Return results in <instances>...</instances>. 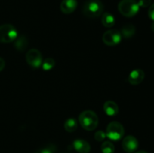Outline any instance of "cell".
<instances>
[{
	"instance_id": "cell-1",
	"label": "cell",
	"mask_w": 154,
	"mask_h": 153,
	"mask_svg": "<svg viewBox=\"0 0 154 153\" xmlns=\"http://www.w3.org/2000/svg\"><path fill=\"white\" fill-rule=\"evenodd\" d=\"M79 123L81 127L87 130H93L97 128L99 124V117L93 110L83 111L79 116Z\"/></svg>"
},
{
	"instance_id": "cell-2",
	"label": "cell",
	"mask_w": 154,
	"mask_h": 153,
	"mask_svg": "<svg viewBox=\"0 0 154 153\" xmlns=\"http://www.w3.org/2000/svg\"><path fill=\"white\" fill-rule=\"evenodd\" d=\"M104 10L103 3L101 0H87L83 7V14L90 18L98 17Z\"/></svg>"
},
{
	"instance_id": "cell-3",
	"label": "cell",
	"mask_w": 154,
	"mask_h": 153,
	"mask_svg": "<svg viewBox=\"0 0 154 153\" xmlns=\"http://www.w3.org/2000/svg\"><path fill=\"white\" fill-rule=\"evenodd\" d=\"M139 5L135 0H121L118 4V10L126 17H132L139 11Z\"/></svg>"
},
{
	"instance_id": "cell-4",
	"label": "cell",
	"mask_w": 154,
	"mask_h": 153,
	"mask_svg": "<svg viewBox=\"0 0 154 153\" xmlns=\"http://www.w3.org/2000/svg\"><path fill=\"white\" fill-rule=\"evenodd\" d=\"M125 130L123 124L119 122H111L108 124L106 128V136L112 140L117 141L122 139L124 135Z\"/></svg>"
},
{
	"instance_id": "cell-5",
	"label": "cell",
	"mask_w": 154,
	"mask_h": 153,
	"mask_svg": "<svg viewBox=\"0 0 154 153\" xmlns=\"http://www.w3.org/2000/svg\"><path fill=\"white\" fill-rule=\"evenodd\" d=\"M18 37L17 28L11 24H4L0 26V42L11 43L14 41Z\"/></svg>"
},
{
	"instance_id": "cell-6",
	"label": "cell",
	"mask_w": 154,
	"mask_h": 153,
	"mask_svg": "<svg viewBox=\"0 0 154 153\" xmlns=\"http://www.w3.org/2000/svg\"><path fill=\"white\" fill-rule=\"evenodd\" d=\"M122 40V34L120 32L116 29H110L105 32L102 36V40L106 45L114 46L120 43Z\"/></svg>"
},
{
	"instance_id": "cell-7",
	"label": "cell",
	"mask_w": 154,
	"mask_h": 153,
	"mask_svg": "<svg viewBox=\"0 0 154 153\" xmlns=\"http://www.w3.org/2000/svg\"><path fill=\"white\" fill-rule=\"evenodd\" d=\"M26 58L27 63L34 68L41 67L43 62L42 53L37 49L29 50L26 55Z\"/></svg>"
},
{
	"instance_id": "cell-8",
	"label": "cell",
	"mask_w": 154,
	"mask_h": 153,
	"mask_svg": "<svg viewBox=\"0 0 154 153\" xmlns=\"http://www.w3.org/2000/svg\"><path fill=\"white\" fill-rule=\"evenodd\" d=\"M123 150L127 153H132L137 150L138 147V141L136 138L132 135L126 136L122 142Z\"/></svg>"
},
{
	"instance_id": "cell-9",
	"label": "cell",
	"mask_w": 154,
	"mask_h": 153,
	"mask_svg": "<svg viewBox=\"0 0 154 153\" xmlns=\"http://www.w3.org/2000/svg\"><path fill=\"white\" fill-rule=\"evenodd\" d=\"M144 78V72L141 69H135L129 75L128 80L132 85H138L141 83Z\"/></svg>"
},
{
	"instance_id": "cell-10",
	"label": "cell",
	"mask_w": 154,
	"mask_h": 153,
	"mask_svg": "<svg viewBox=\"0 0 154 153\" xmlns=\"http://www.w3.org/2000/svg\"><path fill=\"white\" fill-rule=\"evenodd\" d=\"M78 2L77 0H63L60 4V9L62 12L66 14L73 13L77 8Z\"/></svg>"
},
{
	"instance_id": "cell-11",
	"label": "cell",
	"mask_w": 154,
	"mask_h": 153,
	"mask_svg": "<svg viewBox=\"0 0 154 153\" xmlns=\"http://www.w3.org/2000/svg\"><path fill=\"white\" fill-rule=\"evenodd\" d=\"M73 146L79 153H89L91 149L90 143L85 140L82 139L75 140L73 142Z\"/></svg>"
},
{
	"instance_id": "cell-12",
	"label": "cell",
	"mask_w": 154,
	"mask_h": 153,
	"mask_svg": "<svg viewBox=\"0 0 154 153\" xmlns=\"http://www.w3.org/2000/svg\"><path fill=\"white\" fill-rule=\"evenodd\" d=\"M104 111L107 115L110 116H116L119 112L118 105L113 100H107L103 106Z\"/></svg>"
},
{
	"instance_id": "cell-13",
	"label": "cell",
	"mask_w": 154,
	"mask_h": 153,
	"mask_svg": "<svg viewBox=\"0 0 154 153\" xmlns=\"http://www.w3.org/2000/svg\"><path fill=\"white\" fill-rule=\"evenodd\" d=\"M115 18L111 13L105 12L102 16V23L107 28H111L115 24Z\"/></svg>"
},
{
	"instance_id": "cell-14",
	"label": "cell",
	"mask_w": 154,
	"mask_h": 153,
	"mask_svg": "<svg viewBox=\"0 0 154 153\" xmlns=\"http://www.w3.org/2000/svg\"><path fill=\"white\" fill-rule=\"evenodd\" d=\"M28 40L24 35H21L20 37L17 38L16 40H14V47L18 51H24L27 48L28 46Z\"/></svg>"
},
{
	"instance_id": "cell-15",
	"label": "cell",
	"mask_w": 154,
	"mask_h": 153,
	"mask_svg": "<svg viewBox=\"0 0 154 153\" xmlns=\"http://www.w3.org/2000/svg\"><path fill=\"white\" fill-rule=\"evenodd\" d=\"M120 33L126 38H130L135 34V27L132 24H126L122 27Z\"/></svg>"
},
{
	"instance_id": "cell-16",
	"label": "cell",
	"mask_w": 154,
	"mask_h": 153,
	"mask_svg": "<svg viewBox=\"0 0 154 153\" xmlns=\"http://www.w3.org/2000/svg\"><path fill=\"white\" fill-rule=\"evenodd\" d=\"M64 128L68 132L75 131L78 128V122L75 118H69L65 122Z\"/></svg>"
},
{
	"instance_id": "cell-17",
	"label": "cell",
	"mask_w": 154,
	"mask_h": 153,
	"mask_svg": "<svg viewBox=\"0 0 154 153\" xmlns=\"http://www.w3.org/2000/svg\"><path fill=\"white\" fill-rule=\"evenodd\" d=\"M101 150L102 153H114L115 148H114V144L110 141H105L102 142L101 146Z\"/></svg>"
},
{
	"instance_id": "cell-18",
	"label": "cell",
	"mask_w": 154,
	"mask_h": 153,
	"mask_svg": "<svg viewBox=\"0 0 154 153\" xmlns=\"http://www.w3.org/2000/svg\"><path fill=\"white\" fill-rule=\"evenodd\" d=\"M42 68L44 70H50L55 66V61L52 58H48L42 62Z\"/></svg>"
},
{
	"instance_id": "cell-19",
	"label": "cell",
	"mask_w": 154,
	"mask_h": 153,
	"mask_svg": "<svg viewBox=\"0 0 154 153\" xmlns=\"http://www.w3.org/2000/svg\"><path fill=\"white\" fill-rule=\"evenodd\" d=\"M56 151V146L54 145H49L44 148H40L35 153H54Z\"/></svg>"
},
{
	"instance_id": "cell-20",
	"label": "cell",
	"mask_w": 154,
	"mask_h": 153,
	"mask_svg": "<svg viewBox=\"0 0 154 153\" xmlns=\"http://www.w3.org/2000/svg\"><path fill=\"white\" fill-rule=\"evenodd\" d=\"M94 137L96 140L99 141V142H101V141H103L105 140V138L106 137V134L103 130H98V131H96L95 133Z\"/></svg>"
},
{
	"instance_id": "cell-21",
	"label": "cell",
	"mask_w": 154,
	"mask_h": 153,
	"mask_svg": "<svg viewBox=\"0 0 154 153\" xmlns=\"http://www.w3.org/2000/svg\"><path fill=\"white\" fill-rule=\"evenodd\" d=\"M139 7L147 8L151 5L152 0H139L138 2Z\"/></svg>"
},
{
	"instance_id": "cell-22",
	"label": "cell",
	"mask_w": 154,
	"mask_h": 153,
	"mask_svg": "<svg viewBox=\"0 0 154 153\" xmlns=\"http://www.w3.org/2000/svg\"><path fill=\"white\" fill-rule=\"evenodd\" d=\"M148 16L152 20L154 21V3L150 6L148 10Z\"/></svg>"
},
{
	"instance_id": "cell-23",
	"label": "cell",
	"mask_w": 154,
	"mask_h": 153,
	"mask_svg": "<svg viewBox=\"0 0 154 153\" xmlns=\"http://www.w3.org/2000/svg\"><path fill=\"white\" fill-rule=\"evenodd\" d=\"M5 66V62L2 58L0 57V71H2L4 69Z\"/></svg>"
},
{
	"instance_id": "cell-24",
	"label": "cell",
	"mask_w": 154,
	"mask_h": 153,
	"mask_svg": "<svg viewBox=\"0 0 154 153\" xmlns=\"http://www.w3.org/2000/svg\"><path fill=\"white\" fill-rule=\"evenodd\" d=\"M135 153H148V152H147L145 151H139V152H137Z\"/></svg>"
},
{
	"instance_id": "cell-25",
	"label": "cell",
	"mask_w": 154,
	"mask_h": 153,
	"mask_svg": "<svg viewBox=\"0 0 154 153\" xmlns=\"http://www.w3.org/2000/svg\"><path fill=\"white\" fill-rule=\"evenodd\" d=\"M151 29L154 32V21H153V22L152 23V25H151Z\"/></svg>"
}]
</instances>
